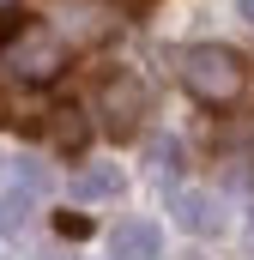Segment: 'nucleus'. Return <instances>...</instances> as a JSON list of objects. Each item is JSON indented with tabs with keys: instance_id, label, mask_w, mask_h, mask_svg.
<instances>
[{
	"instance_id": "obj_1",
	"label": "nucleus",
	"mask_w": 254,
	"mask_h": 260,
	"mask_svg": "<svg viewBox=\"0 0 254 260\" xmlns=\"http://www.w3.org/2000/svg\"><path fill=\"white\" fill-rule=\"evenodd\" d=\"M182 85H188L194 103H206V109H230L242 91H248V61L236 55V49H224V43H200V49H182Z\"/></svg>"
},
{
	"instance_id": "obj_2",
	"label": "nucleus",
	"mask_w": 254,
	"mask_h": 260,
	"mask_svg": "<svg viewBox=\"0 0 254 260\" xmlns=\"http://www.w3.org/2000/svg\"><path fill=\"white\" fill-rule=\"evenodd\" d=\"M0 67H6V79H18V85H49V79L67 73V37L55 24H43V18H24V24L0 43Z\"/></svg>"
},
{
	"instance_id": "obj_3",
	"label": "nucleus",
	"mask_w": 254,
	"mask_h": 260,
	"mask_svg": "<svg viewBox=\"0 0 254 260\" xmlns=\"http://www.w3.org/2000/svg\"><path fill=\"white\" fill-rule=\"evenodd\" d=\"M97 109H103V127L127 139V133H139V115H145V79L133 73V67H115L109 79H103V91H97Z\"/></svg>"
},
{
	"instance_id": "obj_4",
	"label": "nucleus",
	"mask_w": 254,
	"mask_h": 260,
	"mask_svg": "<svg viewBox=\"0 0 254 260\" xmlns=\"http://www.w3.org/2000/svg\"><path fill=\"white\" fill-rule=\"evenodd\" d=\"M170 212H176V224H182V230H194V236H212V230L224 224L218 200L200 194V188H176V194H170Z\"/></svg>"
},
{
	"instance_id": "obj_5",
	"label": "nucleus",
	"mask_w": 254,
	"mask_h": 260,
	"mask_svg": "<svg viewBox=\"0 0 254 260\" xmlns=\"http://www.w3.org/2000/svg\"><path fill=\"white\" fill-rule=\"evenodd\" d=\"M157 254H164L157 224L133 218V224H115V230H109V260H157Z\"/></svg>"
},
{
	"instance_id": "obj_6",
	"label": "nucleus",
	"mask_w": 254,
	"mask_h": 260,
	"mask_svg": "<svg viewBox=\"0 0 254 260\" xmlns=\"http://www.w3.org/2000/svg\"><path fill=\"white\" fill-rule=\"evenodd\" d=\"M85 115H79V109H73V103H61V109H49V139H55V145H61V151H79V145H85Z\"/></svg>"
},
{
	"instance_id": "obj_7",
	"label": "nucleus",
	"mask_w": 254,
	"mask_h": 260,
	"mask_svg": "<svg viewBox=\"0 0 254 260\" xmlns=\"http://www.w3.org/2000/svg\"><path fill=\"white\" fill-rule=\"evenodd\" d=\"M73 194H79V200H109V194H121V170H115V164H103V170L79 176V182H73Z\"/></svg>"
},
{
	"instance_id": "obj_8",
	"label": "nucleus",
	"mask_w": 254,
	"mask_h": 260,
	"mask_svg": "<svg viewBox=\"0 0 254 260\" xmlns=\"http://www.w3.org/2000/svg\"><path fill=\"white\" fill-rule=\"evenodd\" d=\"M30 206H37V194H30V188H12V194L0 200V230H24Z\"/></svg>"
},
{
	"instance_id": "obj_9",
	"label": "nucleus",
	"mask_w": 254,
	"mask_h": 260,
	"mask_svg": "<svg viewBox=\"0 0 254 260\" xmlns=\"http://www.w3.org/2000/svg\"><path fill=\"white\" fill-rule=\"evenodd\" d=\"M151 170H157V182L176 176V170H182V145H176V139H157V145H151Z\"/></svg>"
},
{
	"instance_id": "obj_10",
	"label": "nucleus",
	"mask_w": 254,
	"mask_h": 260,
	"mask_svg": "<svg viewBox=\"0 0 254 260\" xmlns=\"http://www.w3.org/2000/svg\"><path fill=\"white\" fill-rule=\"evenodd\" d=\"M18 121H30V115H24V103H18L12 91H0V127H18Z\"/></svg>"
},
{
	"instance_id": "obj_11",
	"label": "nucleus",
	"mask_w": 254,
	"mask_h": 260,
	"mask_svg": "<svg viewBox=\"0 0 254 260\" xmlns=\"http://www.w3.org/2000/svg\"><path fill=\"white\" fill-rule=\"evenodd\" d=\"M236 12H242V24H254V0H236Z\"/></svg>"
},
{
	"instance_id": "obj_12",
	"label": "nucleus",
	"mask_w": 254,
	"mask_h": 260,
	"mask_svg": "<svg viewBox=\"0 0 254 260\" xmlns=\"http://www.w3.org/2000/svg\"><path fill=\"white\" fill-rule=\"evenodd\" d=\"M37 260H61V254H55V248H49V254H37Z\"/></svg>"
},
{
	"instance_id": "obj_13",
	"label": "nucleus",
	"mask_w": 254,
	"mask_h": 260,
	"mask_svg": "<svg viewBox=\"0 0 254 260\" xmlns=\"http://www.w3.org/2000/svg\"><path fill=\"white\" fill-rule=\"evenodd\" d=\"M248 242H254V212H248Z\"/></svg>"
},
{
	"instance_id": "obj_14",
	"label": "nucleus",
	"mask_w": 254,
	"mask_h": 260,
	"mask_svg": "<svg viewBox=\"0 0 254 260\" xmlns=\"http://www.w3.org/2000/svg\"><path fill=\"white\" fill-rule=\"evenodd\" d=\"M0 12H12V0H0Z\"/></svg>"
}]
</instances>
